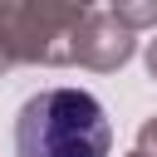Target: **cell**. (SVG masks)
<instances>
[{
  "mask_svg": "<svg viewBox=\"0 0 157 157\" xmlns=\"http://www.w3.org/2000/svg\"><path fill=\"white\" fill-rule=\"evenodd\" d=\"M113 123L88 88H39L20 103L15 118V157H108Z\"/></svg>",
  "mask_w": 157,
  "mask_h": 157,
  "instance_id": "1",
  "label": "cell"
},
{
  "mask_svg": "<svg viewBox=\"0 0 157 157\" xmlns=\"http://www.w3.org/2000/svg\"><path fill=\"white\" fill-rule=\"evenodd\" d=\"M128 157H152V152H142V147H132V152H128Z\"/></svg>",
  "mask_w": 157,
  "mask_h": 157,
  "instance_id": "6",
  "label": "cell"
},
{
  "mask_svg": "<svg viewBox=\"0 0 157 157\" xmlns=\"http://www.w3.org/2000/svg\"><path fill=\"white\" fill-rule=\"evenodd\" d=\"M10 69H15V64H10V59H5V49H0V74H10Z\"/></svg>",
  "mask_w": 157,
  "mask_h": 157,
  "instance_id": "5",
  "label": "cell"
},
{
  "mask_svg": "<svg viewBox=\"0 0 157 157\" xmlns=\"http://www.w3.org/2000/svg\"><path fill=\"white\" fill-rule=\"evenodd\" d=\"M147 74L157 78V34H152V44H147Z\"/></svg>",
  "mask_w": 157,
  "mask_h": 157,
  "instance_id": "4",
  "label": "cell"
},
{
  "mask_svg": "<svg viewBox=\"0 0 157 157\" xmlns=\"http://www.w3.org/2000/svg\"><path fill=\"white\" fill-rule=\"evenodd\" d=\"M132 49H137V29H128L113 5H93L78 29V69L113 74L132 59Z\"/></svg>",
  "mask_w": 157,
  "mask_h": 157,
  "instance_id": "3",
  "label": "cell"
},
{
  "mask_svg": "<svg viewBox=\"0 0 157 157\" xmlns=\"http://www.w3.org/2000/svg\"><path fill=\"white\" fill-rule=\"evenodd\" d=\"M93 5L0 0V49L10 64H78V29Z\"/></svg>",
  "mask_w": 157,
  "mask_h": 157,
  "instance_id": "2",
  "label": "cell"
}]
</instances>
